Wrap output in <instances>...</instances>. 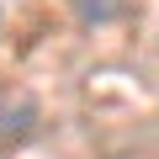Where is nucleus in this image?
<instances>
[{
  "label": "nucleus",
  "mask_w": 159,
  "mask_h": 159,
  "mask_svg": "<svg viewBox=\"0 0 159 159\" xmlns=\"http://www.w3.org/2000/svg\"><path fill=\"white\" fill-rule=\"evenodd\" d=\"M43 122V106L27 85H11L0 80V143H27Z\"/></svg>",
  "instance_id": "nucleus-1"
},
{
  "label": "nucleus",
  "mask_w": 159,
  "mask_h": 159,
  "mask_svg": "<svg viewBox=\"0 0 159 159\" xmlns=\"http://www.w3.org/2000/svg\"><path fill=\"white\" fill-rule=\"evenodd\" d=\"M111 159H138V154H111Z\"/></svg>",
  "instance_id": "nucleus-3"
},
{
  "label": "nucleus",
  "mask_w": 159,
  "mask_h": 159,
  "mask_svg": "<svg viewBox=\"0 0 159 159\" xmlns=\"http://www.w3.org/2000/svg\"><path fill=\"white\" fill-rule=\"evenodd\" d=\"M69 6H74V16L85 27H106V21H117L127 11V0H69Z\"/></svg>",
  "instance_id": "nucleus-2"
}]
</instances>
